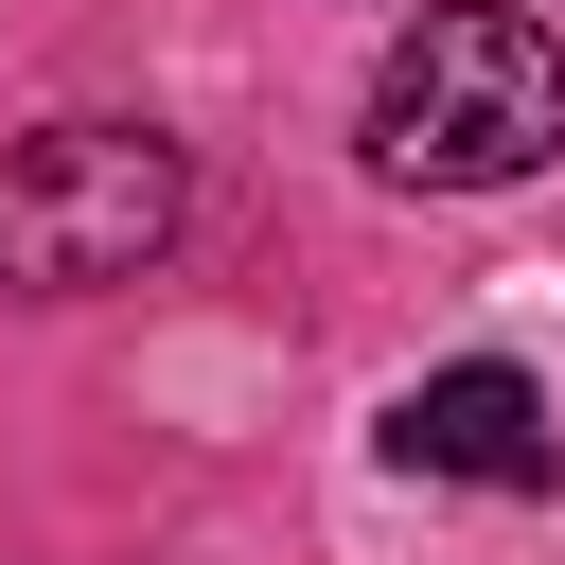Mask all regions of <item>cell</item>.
Returning <instances> with one entry per match:
<instances>
[{"mask_svg":"<svg viewBox=\"0 0 565 565\" xmlns=\"http://www.w3.org/2000/svg\"><path fill=\"white\" fill-rule=\"evenodd\" d=\"M388 459H406V477H459V494H547V477H565V424H547L530 371L459 353V371H424V388L388 406Z\"/></svg>","mask_w":565,"mask_h":565,"instance_id":"obj_3","label":"cell"},{"mask_svg":"<svg viewBox=\"0 0 565 565\" xmlns=\"http://www.w3.org/2000/svg\"><path fill=\"white\" fill-rule=\"evenodd\" d=\"M371 159L406 194H512L565 159V35L512 18V0H441L388 35L371 71Z\"/></svg>","mask_w":565,"mask_h":565,"instance_id":"obj_1","label":"cell"},{"mask_svg":"<svg viewBox=\"0 0 565 565\" xmlns=\"http://www.w3.org/2000/svg\"><path fill=\"white\" fill-rule=\"evenodd\" d=\"M194 177L159 124H35L0 141V300H88V282H141L177 247Z\"/></svg>","mask_w":565,"mask_h":565,"instance_id":"obj_2","label":"cell"}]
</instances>
